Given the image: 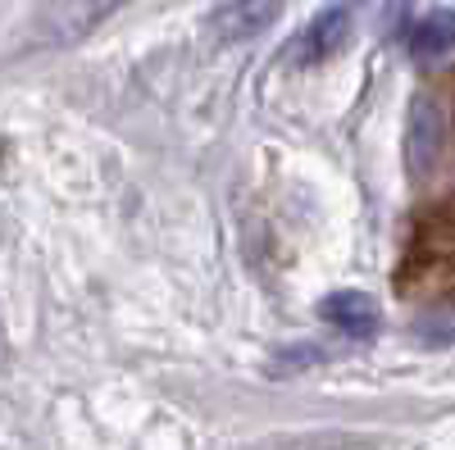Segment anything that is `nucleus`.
I'll return each instance as SVG.
<instances>
[{
	"instance_id": "nucleus-2",
	"label": "nucleus",
	"mask_w": 455,
	"mask_h": 450,
	"mask_svg": "<svg viewBox=\"0 0 455 450\" xmlns=\"http://www.w3.org/2000/svg\"><path fill=\"white\" fill-rule=\"evenodd\" d=\"M283 10V0H228L210 14V42L219 46H237V42H251L269 28Z\"/></svg>"
},
{
	"instance_id": "nucleus-3",
	"label": "nucleus",
	"mask_w": 455,
	"mask_h": 450,
	"mask_svg": "<svg viewBox=\"0 0 455 450\" xmlns=\"http://www.w3.org/2000/svg\"><path fill=\"white\" fill-rule=\"evenodd\" d=\"M405 46H410L414 59H424V64L451 59L455 55V10H428V14H419V19H414V28H410V36H405Z\"/></svg>"
},
{
	"instance_id": "nucleus-4",
	"label": "nucleus",
	"mask_w": 455,
	"mask_h": 450,
	"mask_svg": "<svg viewBox=\"0 0 455 450\" xmlns=\"http://www.w3.org/2000/svg\"><path fill=\"white\" fill-rule=\"evenodd\" d=\"M319 314L332 328L351 332V336H373L378 332V305H373V296H364V291H332V296H323Z\"/></svg>"
},
{
	"instance_id": "nucleus-5",
	"label": "nucleus",
	"mask_w": 455,
	"mask_h": 450,
	"mask_svg": "<svg viewBox=\"0 0 455 450\" xmlns=\"http://www.w3.org/2000/svg\"><path fill=\"white\" fill-rule=\"evenodd\" d=\"M437 141H442V114L428 96L410 105V164L414 173H424L437 160Z\"/></svg>"
},
{
	"instance_id": "nucleus-1",
	"label": "nucleus",
	"mask_w": 455,
	"mask_h": 450,
	"mask_svg": "<svg viewBox=\"0 0 455 450\" xmlns=\"http://www.w3.org/2000/svg\"><path fill=\"white\" fill-rule=\"evenodd\" d=\"M347 42H351V5H328L291 42V64H323L347 51Z\"/></svg>"
},
{
	"instance_id": "nucleus-7",
	"label": "nucleus",
	"mask_w": 455,
	"mask_h": 450,
	"mask_svg": "<svg viewBox=\"0 0 455 450\" xmlns=\"http://www.w3.org/2000/svg\"><path fill=\"white\" fill-rule=\"evenodd\" d=\"M419 332L428 336V342H433V346H442V342L451 346V342H455V319H433V323H424Z\"/></svg>"
},
{
	"instance_id": "nucleus-6",
	"label": "nucleus",
	"mask_w": 455,
	"mask_h": 450,
	"mask_svg": "<svg viewBox=\"0 0 455 450\" xmlns=\"http://www.w3.org/2000/svg\"><path fill=\"white\" fill-rule=\"evenodd\" d=\"M114 5V0H55L46 23L55 28L51 42H73V36H83L87 28H96L105 19V10Z\"/></svg>"
}]
</instances>
